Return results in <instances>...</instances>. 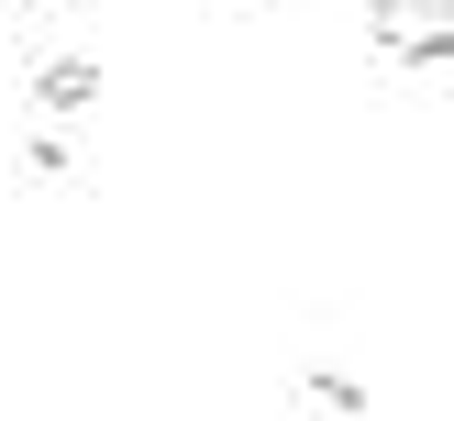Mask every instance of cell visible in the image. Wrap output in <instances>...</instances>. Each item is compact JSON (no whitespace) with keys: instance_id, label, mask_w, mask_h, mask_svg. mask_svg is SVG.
<instances>
[{"instance_id":"obj_1","label":"cell","mask_w":454,"mask_h":421,"mask_svg":"<svg viewBox=\"0 0 454 421\" xmlns=\"http://www.w3.org/2000/svg\"><path fill=\"white\" fill-rule=\"evenodd\" d=\"M366 44L388 66H443L454 56V0H366Z\"/></svg>"},{"instance_id":"obj_2","label":"cell","mask_w":454,"mask_h":421,"mask_svg":"<svg viewBox=\"0 0 454 421\" xmlns=\"http://www.w3.org/2000/svg\"><path fill=\"white\" fill-rule=\"evenodd\" d=\"M34 100L44 111H89V100H100V56H44L34 66Z\"/></svg>"},{"instance_id":"obj_3","label":"cell","mask_w":454,"mask_h":421,"mask_svg":"<svg viewBox=\"0 0 454 421\" xmlns=\"http://www.w3.org/2000/svg\"><path fill=\"white\" fill-rule=\"evenodd\" d=\"M310 399H322V410H333V421H366V388H355V377H344V366H310Z\"/></svg>"},{"instance_id":"obj_4","label":"cell","mask_w":454,"mask_h":421,"mask_svg":"<svg viewBox=\"0 0 454 421\" xmlns=\"http://www.w3.org/2000/svg\"><path fill=\"white\" fill-rule=\"evenodd\" d=\"M67 167H78L67 133H22V177H67Z\"/></svg>"},{"instance_id":"obj_5","label":"cell","mask_w":454,"mask_h":421,"mask_svg":"<svg viewBox=\"0 0 454 421\" xmlns=\"http://www.w3.org/2000/svg\"><path fill=\"white\" fill-rule=\"evenodd\" d=\"M22 12H56V0H22Z\"/></svg>"}]
</instances>
